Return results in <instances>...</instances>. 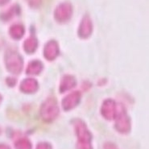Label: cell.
<instances>
[{
  "label": "cell",
  "instance_id": "17",
  "mask_svg": "<svg viewBox=\"0 0 149 149\" xmlns=\"http://www.w3.org/2000/svg\"><path fill=\"white\" fill-rule=\"evenodd\" d=\"M27 1L32 7H38L41 3V0H27Z\"/></svg>",
  "mask_w": 149,
  "mask_h": 149
},
{
  "label": "cell",
  "instance_id": "13",
  "mask_svg": "<svg viewBox=\"0 0 149 149\" xmlns=\"http://www.w3.org/2000/svg\"><path fill=\"white\" fill-rule=\"evenodd\" d=\"M38 47V41L35 37H30L26 40L24 44V51L28 53H33Z\"/></svg>",
  "mask_w": 149,
  "mask_h": 149
},
{
  "label": "cell",
  "instance_id": "8",
  "mask_svg": "<svg viewBox=\"0 0 149 149\" xmlns=\"http://www.w3.org/2000/svg\"><path fill=\"white\" fill-rule=\"evenodd\" d=\"M92 31H93V24L91 19L88 15H86L81 22L78 29V35L81 38H87L91 35Z\"/></svg>",
  "mask_w": 149,
  "mask_h": 149
},
{
  "label": "cell",
  "instance_id": "2",
  "mask_svg": "<svg viewBox=\"0 0 149 149\" xmlns=\"http://www.w3.org/2000/svg\"><path fill=\"white\" fill-rule=\"evenodd\" d=\"M59 114V108L56 99L49 97L42 105L40 108V115L45 122H52Z\"/></svg>",
  "mask_w": 149,
  "mask_h": 149
},
{
  "label": "cell",
  "instance_id": "22",
  "mask_svg": "<svg viewBox=\"0 0 149 149\" xmlns=\"http://www.w3.org/2000/svg\"><path fill=\"white\" fill-rule=\"evenodd\" d=\"M0 134H1V129H0Z\"/></svg>",
  "mask_w": 149,
  "mask_h": 149
},
{
  "label": "cell",
  "instance_id": "5",
  "mask_svg": "<svg viewBox=\"0 0 149 149\" xmlns=\"http://www.w3.org/2000/svg\"><path fill=\"white\" fill-rule=\"evenodd\" d=\"M72 14H73L72 5L69 3H63L56 8L54 16L56 21L60 23H65L70 20Z\"/></svg>",
  "mask_w": 149,
  "mask_h": 149
},
{
  "label": "cell",
  "instance_id": "4",
  "mask_svg": "<svg viewBox=\"0 0 149 149\" xmlns=\"http://www.w3.org/2000/svg\"><path fill=\"white\" fill-rule=\"evenodd\" d=\"M115 128L120 133L127 134L131 130V122L128 115L127 114L123 108H120L118 114L115 116Z\"/></svg>",
  "mask_w": 149,
  "mask_h": 149
},
{
  "label": "cell",
  "instance_id": "10",
  "mask_svg": "<svg viewBox=\"0 0 149 149\" xmlns=\"http://www.w3.org/2000/svg\"><path fill=\"white\" fill-rule=\"evenodd\" d=\"M38 89V82L32 78L23 81L20 85V90L25 94H32Z\"/></svg>",
  "mask_w": 149,
  "mask_h": 149
},
{
  "label": "cell",
  "instance_id": "7",
  "mask_svg": "<svg viewBox=\"0 0 149 149\" xmlns=\"http://www.w3.org/2000/svg\"><path fill=\"white\" fill-rule=\"evenodd\" d=\"M81 100V94L78 91L73 92L72 94L67 95L62 102V107L64 110L70 111L78 105Z\"/></svg>",
  "mask_w": 149,
  "mask_h": 149
},
{
  "label": "cell",
  "instance_id": "18",
  "mask_svg": "<svg viewBox=\"0 0 149 149\" xmlns=\"http://www.w3.org/2000/svg\"><path fill=\"white\" fill-rule=\"evenodd\" d=\"M104 149H118L116 145H114L112 143L107 142L104 144Z\"/></svg>",
  "mask_w": 149,
  "mask_h": 149
},
{
  "label": "cell",
  "instance_id": "12",
  "mask_svg": "<svg viewBox=\"0 0 149 149\" xmlns=\"http://www.w3.org/2000/svg\"><path fill=\"white\" fill-rule=\"evenodd\" d=\"M43 70V65L40 61H34L31 62L28 66L27 73L30 75H38Z\"/></svg>",
  "mask_w": 149,
  "mask_h": 149
},
{
  "label": "cell",
  "instance_id": "19",
  "mask_svg": "<svg viewBox=\"0 0 149 149\" xmlns=\"http://www.w3.org/2000/svg\"><path fill=\"white\" fill-rule=\"evenodd\" d=\"M0 149H10L9 146L6 144H0Z\"/></svg>",
  "mask_w": 149,
  "mask_h": 149
},
{
  "label": "cell",
  "instance_id": "3",
  "mask_svg": "<svg viewBox=\"0 0 149 149\" xmlns=\"http://www.w3.org/2000/svg\"><path fill=\"white\" fill-rule=\"evenodd\" d=\"M5 64L7 69L10 73L19 74L23 70V59L17 52L14 51H8L5 56Z\"/></svg>",
  "mask_w": 149,
  "mask_h": 149
},
{
  "label": "cell",
  "instance_id": "14",
  "mask_svg": "<svg viewBox=\"0 0 149 149\" xmlns=\"http://www.w3.org/2000/svg\"><path fill=\"white\" fill-rule=\"evenodd\" d=\"M24 28L21 24H15L10 28V35L14 39H20L24 35Z\"/></svg>",
  "mask_w": 149,
  "mask_h": 149
},
{
  "label": "cell",
  "instance_id": "20",
  "mask_svg": "<svg viewBox=\"0 0 149 149\" xmlns=\"http://www.w3.org/2000/svg\"><path fill=\"white\" fill-rule=\"evenodd\" d=\"M9 2V0H0V5H3V4L7 3Z\"/></svg>",
  "mask_w": 149,
  "mask_h": 149
},
{
  "label": "cell",
  "instance_id": "15",
  "mask_svg": "<svg viewBox=\"0 0 149 149\" xmlns=\"http://www.w3.org/2000/svg\"><path fill=\"white\" fill-rule=\"evenodd\" d=\"M16 149H31V142L26 138H21L15 142Z\"/></svg>",
  "mask_w": 149,
  "mask_h": 149
},
{
  "label": "cell",
  "instance_id": "21",
  "mask_svg": "<svg viewBox=\"0 0 149 149\" xmlns=\"http://www.w3.org/2000/svg\"><path fill=\"white\" fill-rule=\"evenodd\" d=\"M1 101H2V97H1V95H0V102H1Z\"/></svg>",
  "mask_w": 149,
  "mask_h": 149
},
{
  "label": "cell",
  "instance_id": "1",
  "mask_svg": "<svg viewBox=\"0 0 149 149\" xmlns=\"http://www.w3.org/2000/svg\"><path fill=\"white\" fill-rule=\"evenodd\" d=\"M73 127L78 139L77 149H93L91 145L92 135L87 128L86 123L81 119H76L73 121Z\"/></svg>",
  "mask_w": 149,
  "mask_h": 149
},
{
  "label": "cell",
  "instance_id": "9",
  "mask_svg": "<svg viewBox=\"0 0 149 149\" xmlns=\"http://www.w3.org/2000/svg\"><path fill=\"white\" fill-rule=\"evenodd\" d=\"M59 54V47L57 43L54 40L48 42L44 49V55L49 61L54 60Z\"/></svg>",
  "mask_w": 149,
  "mask_h": 149
},
{
  "label": "cell",
  "instance_id": "6",
  "mask_svg": "<svg viewBox=\"0 0 149 149\" xmlns=\"http://www.w3.org/2000/svg\"><path fill=\"white\" fill-rule=\"evenodd\" d=\"M101 112H102V114L103 115V117L108 120L114 119L116 114H117L115 102L111 99H107V100L104 101L103 104L102 106Z\"/></svg>",
  "mask_w": 149,
  "mask_h": 149
},
{
  "label": "cell",
  "instance_id": "11",
  "mask_svg": "<svg viewBox=\"0 0 149 149\" xmlns=\"http://www.w3.org/2000/svg\"><path fill=\"white\" fill-rule=\"evenodd\" d=\"M76 86V80L73 76L70 75H65L63 77L61 86H60V90L61 92H65L67 90L72 89Z\"/></svg>",
  "mask_w": 149,
  "mask_h": 149
},
{
  "label": "cell",
  "instance_id": "16",
  "mask_svg": "<svg viewBox=\"0 0 149 149\" xmlns=\"http://www.w3.org/2000/svg\"><path fill=\"white\" fill-rule=\"evenodd\" d=\"M36 149H52V148L51 144H49V143L42 142L40 143L38 145H37Z\"/></svg>",
  "mask_w": 149,
  "mask_h": 149
}]
</instances>
